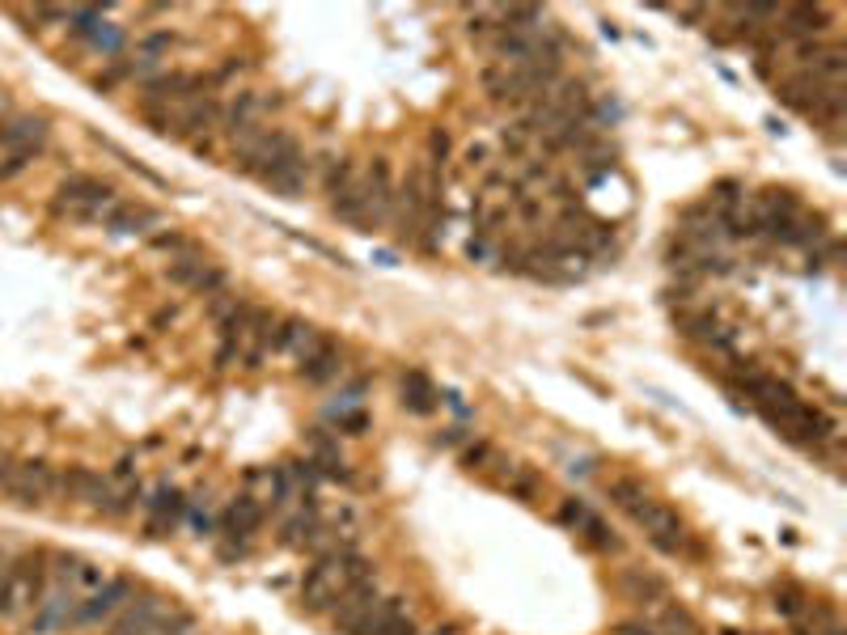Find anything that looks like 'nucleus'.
<instances>
[{"instance_id": "obj_11", "label": "nucleus", "mask_w": 847, "mask_h": 635, "mask_svg": "<svg viewBox=\"0 0 847 635\" xmlns=\"http://www.w3.org/2000/svg\"><path fill=\"white\" fill-rule=\"evenodd\" d=\"M327 343H331L327 331H318L314 322H301V318H280L272 352H280V356H293L296 364H305V360H314Z\"/></svg>"}, {"instance_id": "obj_17", "label": "nucleus", "mask_w": 847, "mask_h": 635, "mask_svg": "<svg viewBox=\"0 0 847 635\" xmlns=\"http://www.w3.org/2000/svg\"><path fill=\"white\" fill-rule=\"evenodd\" d=\"M296 373H301V381H310V385H327V381H339L348 373V356H343V348L327 343V348H322L314 360H305Z\"/></svg>"}, {"instance_id": "obj_20", "label": "nucleus", "mask_w": 847, "mask_h": 635, "mask_svg": "<svg viewBox=\"0 0 847 635\" xmlns=\"http://www.w3.org/2000/svg\"><path fill=\"white\" fill-rule=\"evenodd\" d=\"M649 627H653V635H699V623L678 602H665L661 610H653Z\"/></svg>"}, {"instance_id": "obj_25", "label": "nucleus", "mask_w": 847, "mask_h": 635, "mask_svg": "<svg viewBox=\"0 0 847 635\" xmlns=\"http://www.w3.org/2000/svg\"><path fill=\"white\" fill-rule=\"evenodd\" d=\"M9 568V555H4V547H0V572Z\"/></svg>"}, {"instance_id": "obj_14", "label": "nucleus", "mask_w": 847, "mask_h": 635, "mask_svg": "<svg viewBox=\"0 0 847 635\" xmlns=\"http://www.w3.org/2000/svg\"><path fill=\"white\" fill-rule=\"evenodd\" d=\"M145 512H148V538H166V534H174L178 521H183L187 500H183L178 487H157L145 500Z\"/></svg>"}, {"instance_id": "obj_5", "label": "nucleus", "mask_w": 847, "mask_h": 635, "mask_svg": "<svg viewBox=\"0 0 847 635\" xmlns=\"http://www.w3.org/2000/svg\"><path fill=\"white\" fill-rule=\"evenodd\" d=\"M4 496L21 508H39L47 505L51 496H60V470L42 458H26V462H13V475L4 483Z\"/></svg>"}, {"instance_id": "obj_2", "label": "nucleus", "mask_w": 847, "mask_h": 635, "mask_svg": "<svg viewBox=\"0 0 847 635\" xmlns=\"http://www.w3.org/2000/svg\"><path fill=\"white\" fill-rule=\"evenodd\" d=\"M51 580V550H26L18 559H9V568L0 572V618L9 623H26L35 606L47 593Z\"/></svg>"}, {"instance_id": "obj_19", "label": "nucleus", "mask_w": 847, "mask_h": 635, "mask_svg": "<svg viewBox=\"0 0 847 635\" xmlns=\"http://www.w3.org/2000/svg\"><path fill=\"white\" fill-rule=\"evenodd\" d=\"M606 496H611V505L614 508H623L627 517H632L635 508H644L649 500H653V491L640 483V479H632V475H614V479H606Z\"/></svg>"}, {"instance_id": "obj_15", "label": "nucleus", "mask_w": 847, "mask_h": 635, "mask_svg": "<svg viewBox=\"0 0 847 635\" xmlns=\"http://www.w3.org/2000/svg\"><path fill=\"white\" fill-rule=\"evenodd\" d=\"M263 517H267V508L259 505L251 491H242V496H233L230 505H225V512H221V526H225V534H230V538L246 543L254 529L263 526Z\"/></svg>"}, {"instance_id": "obj_18", "label": "nucleus", "mask_w": 847, "mask_h": 635, "mask_svg": "<svg viewBox=\"0 0 847 635\" xmlns=\"http://www.w3.org/2000/svg\"><path fill=\"white\" fill-rule=\"evenodd\" d=\"M402 407L407 411H416V416H432L437 407H441V394H437V385L424 378V373H402Z\"/></svg>"}, {"instance_id": "obj_23", "label": "nucleus", "mask_w": 847, "mask_h": 635, "mask_svg": "<svg viewBox=\"0 0 847 635\" xmlns=\"http://www.w3.org/2000/svg\"><path fill=\"white\" fill-rule=\"evenodd\" d=\"M420 635H463L458 623H441V627H432V632H420Z\"/></svg>"}, {"instance_id": "obj_24", "label": "nucleus", "mask_w": 847, "mask_h": 635, "mask_svg": "<svg viewBox=\"0 0 847 635\" xmlns=\"http://www.w3.org/2000/svg\"><path fill=\"white\" fill-rule=\"evenodd\" d=\"M9 115H13V106H9V94H4V89H0V124H4V119H9Z\"/></svg>"}, {"instance_id": "obj_12", "label": "nucleus", "mask_w": 847, "mask_h": 635, "mask_svg": "<svg viewBox=\"0 0 847 635\" xmlns=\"http://www.w3.org/2000/svg\"><path fill=\"white\" fill-rule=\"evenodd\" d=\"M51 580L85 602V597H94L103 589L110 576H106V568H98L94 559H81V555H51Z\"/></svg>"}, {"instance_id": "obj_4", "label": "nucleus", "mask_w": 847, "mask_h": 635, "mask_svg": "<svg viewBox=\"0 0 847 635\" xmlns=\"http://www.w3.org/2000/svg\"><path fill=\"white\" fill-rule=\"evenodd\" d=\"M632 521L644 529V538H649L661 555H687V550L695 547V534H691V526H687V521H682V517H678L665 500H656V496L644 508H635Z\"/></svg>"}, {"instance_id": "obj_6", "label": "nucleus", "mask_w": 847, "mask_h": 635, "mask_svg": "<svg viewBox=\"0 0 847 635\" xmlns=\"http://www.w3.org/2000/svg\"><path fill=\"white\" fill-rule=\"evenodd\" d=\"M51 140L47 115H9L0 124V157H42V148Z\"/></svg>"}, {"instance_id": "obj_1", "label": "nucleus", "mask_w": 847, "mask_h": 635, "mask_svg": "<svg viewBox=\"0 0 847 635\" xmlns=\"http://www.w3.org/2000/svg\"><path fill=\"white\" fill-rule=\"evenodd\" d=\"M364 576H378V572L357 547L339 543V547L322 550V555H314V568L301 576V606L310 614H331L339 597Z\"/></svg>"}, {"instance_id": "obj_3", "label": "nucleus", "mask_w": 847, "mask_h": 635, "mask_svg": "<svg viewBox=\"0 0 847 635\" xmlns=\"http://www.w3.org/2000/svg\"><path fill=\"white\" fill-rule=\"evenodd\" d=\"M119 199H124V195L110 187V183H103V178H94V174H72V178H64L60 187H56L51 212H56V216H68V221H81V225H106Z\"/></svg>"}, {"instance_id": "obj_7", "label": "nucleus", "mask_w": 847, "mask_h": 635, "mask_svg": "<svg viewBox=\"0 0 847 635\" xmlns=\"http://www.w3.org/2000/svg\"><path fill=\"white\" fill-rule=\"evenodd\" d=\"M166 280L169 284H178V289H187V293H204V296L225 289V272H221L216 263H208L195 246H187L183 254H169Z\"/></svg>"}, {"instance_id": "obj_10", "label": "nucleus", "mask_w": 847, "mask_h": 635, "mask_svg": "<svg viewBox=\"0 0 847 635\" xmlns=\"http://www.w3.org/2000/svg\"><path fill=\"white\" fill-rule=\"evenodd\" d=\"M132 597H136V585H132L127 576H110L103 589L94 593V597H85L81 606H77V614H72V627H98V623H110V618L124 610Z\"/></svg>"}, {"instance_id": "obj_8", "label": "nucleus", "mask_w": 847, "mask_h": 635, "mask_svg": "<svg viewBox=\"0 0 847 635\" xmlns=\"http://www.w3.org/2000/svg\"><path fill=\"white\" fill-rule=\"evenodd\" d=\"M559 526H568L572 534H576L590 550H597V555H614V550L623 547L619 534H614V529L606 526L585 500H564V505H559Z\"/></svg>"}, {"instance_id": "obj_16", "label": "nucleus", "mask_w": 847, "mask_h": 635, "mask_svg": "<svg viewBox=\"0 0 847 635\" xmlns=\"http://www.w3.org/2000/svg\"><path fill=\"white\" fill-rule=\"evenodd\" d=\"M106 229H110V233H127V237H140V233L162 229V216L148 208V204H132V199H119V204H115V212H110V221H106Z\"/></svg>"}, {"instance_id": "obj_13", "label": "nucleus", "mask_w": 847, "mask_h": 635, "mask_svg": "<svg viewBox=\"0 0 847 635\" xmlns=\"http://www.w3.org/2000/svg\"><path fill=\"white\" fill-rule=\"evenodd\" d=\"M614 589L623 593V602H632L640 610H661L670 602V585L644 568H623L614 576Z\"/></svg>"}, {"instance_id": "obj_22", "label": "nucleus", "mask_w": 847, "mask_h": 635, "mask_svg": "<svg viewBox=\"0 0 847 635\" xmlns=\"http://www.w3.org/2000/svg\"><path fill=\"white\" fill-rule=\"evenodd\" d=\"M611 635H653V627L649 623H619Z\"/></svg>"}, {"instance_id": "obj_9", "label": "nucleus", "mask_w": 847, "mask_h": 635, "mask_svg": "<svg viewBox=\"0 0 847 635\" xmlns=\"http://www.w3.org/2000/svg\"><path fill=\"white\" fill-rule=\"evenodd\" d=\"M178 610V602H169L162 593H145V597H132L124 610L110 618V635H148L162 618Z\"/></svg>"}, {"instance_id": "obj_21", "label": "nucleus", "mask_w": 847, "mask_h": 635, "mask_svg": "<svg viewBox=\"0 0 847 635\" xmlns=\"http://www.w3.org/2000/svg\"><path fill=\"white\" fill-rule=\"evenodd\" d=\"M428 145H432V166H445V153H449V136H445L441 127L428 136Z\"/></svg>"}]
</instances>
